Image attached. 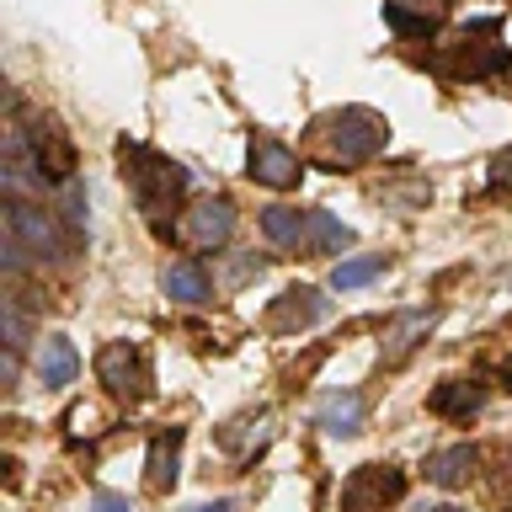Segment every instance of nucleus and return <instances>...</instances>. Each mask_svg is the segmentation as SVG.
Listing matches in <instances>:
<instances>
[{
    "label": "nucleus",
    "mask_w": 512,
    "mask_h": 512,
    "mask_svg": "<svg viewBox=\"0 0 512 512\" xmlns=\"http://www.w3.org/2000/svg\"><path fill=\"white\" fill-rule=\"evenodd\" d=\"M304 246H315L320 256H342L352 246V230L336 214H326V208H310V235H304Z\"/></svg>",
    "instance_id": "2eb2a0df"
},
{
    "label": "nucleus",
    "mask_w": 512,
    "mask_h": 512,
    "mask_svg": "<svg viewBox=\"0 0 512 512\" xmlns=\"http://www.w3.org/2000/svg\"><path fill=\"white\" fill-rule=\"evenodd\" d=\"M496 38H502V27H496V22H464L459 32H448V38L432 48V70L454 75V80H475V75L502 70L507 48Z\"/></svg>",
    "instance_id": "7ed1b4c3"
},
{
    "label": "nucleus",
    "mask_w": 512,
    "mask_h": 512,
    "mask_svg": "<svg viewBox=\"0 0 512 512\" xmlns=\"http://www.w3.org/2000/svg\"><path fill=\"white\" fill-rule=\"evenodd\" d=\"M91 512H134V507H128V496H118V491H96Z\"/></svg>",
    "instance_id": "5701e85b"
},
{
    "label": "nucleus",
    "mask_w": 512,
    "mask_h": 512,
    "mask_svg": "<svg viewBox=\"0 0 512 512\" xmlns=\"http://www.w3.org/2000/svg\"><path fill=\"white\" fill-rule=\"evenodd\" d=\"M235 230V208L230 198H198L192 203V214L182 219V235H187V246H198V251H214L224 246Z\"/></svg>",
    "instance_id": "6e6552de"
},
{
    "label": "nucleus",
    "mask_w": 512,
    "mask_h": 512,
    "mask_svg": "<svg viewBox=\"0 0 512 512\" xmlns=\"http://www.w3.org/2000/svg\"><path fill=\"white\" fill-rule=\"evenodd\" d=\"M176 448H182V427L160 432V438L150 443V486L155 491H171L176 486Z\"/></svg>",
    "instance_id": "a211bd4d"
},
{
    "label": "nucleus",
    "mask_w": 512,
    "mask_h": 512,
    "mask_svg": "<svg viewBox=\"0 0 512 512\" xmlns=\"http://www.w3.org/2000/svg\"><path fill=\"white\" fill-rule=\"evenodd\" d=\"M187 512H235L230 502H198V507H187Z\"/></svg>",
    "instance_id": "393cba45"
},
{
    "label": "nucleus",
    "mask_w": 512,
    "mask_h": 512,
    "mask_svg": "<svg viewBox=\"0 0 512 512\" xmlns=\"http://www.w3.org/2000/svg\"><path fill=\"white\" fill-rule=\"evenodd\" d=\"M80 214H86V198H80V187L70 182V187H64V219L80 224Z\"/></svg>",
    "instance_id": "b1692460"
},
{
    "label": "nucleus",
    "mask_w": 512,
    "mask_h": 512,
    "mask_svg": "<svg viewBox=\"0 0 512 512\" xmlns=\"http://www.w3.org/2000/svg\"><path fill=\"white\" fill-rule=\"evenodd\" d=\"M480 400H486V390H480V384L454 379V384H438L432 411H443V416H470V411H480Z\"/></svg>",
    "instance_id": "6ab92c4d"
},
{
    "label": "nucleus",
    "mask_w": 512,
    "mask_h": 512,
    "mask_svg": "<svg viewBox=\"0 0 512 512\" xmlns=\"http://www.w3.org/2000/svg\"><path fill=\"white\" fill-rule=\"evenodd\" d=\"M448 11V0H384V16H390L395 32H427L438 27Z\"/></svg>",
    "instance_id": "9b49d317"
},
{
    "label": "nucleus",
    "mask_w": 512,
    "mask_h": 512,
    "mask_svg": "<svg viewBox=\"0 0 512 512\" xmlns=\"http://www.w3.org/2000/svg\"><path fill=\"white\" fill-rule=\"evenodd\" d=\"M6 235L16 240V246H27V256H59L64 251V235L48 208L27 203V198H6Z\"/></svg>",
    "instance_id": "20e7f679"
},
{
    "label": "nucleus",
    "mask_w": 512,
    "mask_h": 512,
    "mask_svg": "<svg viewBox=\"0 0 512 512\" xmlns=\"http://www.w3.org/2000/svg\"><path fill=\"white\" fill-rule=\"evenodd\" d=\"M427 326H432V315H406V320H400V326L384 336V342H390V358H400V352L411 347V336H416V331H427Z\"/></svg>",
    "instance_id": "412c9836"
},
{
    "label": "nucleus",
    "mask_w": 512,
    "mask_h": 512,
    "mask_svg": "<svg viewBox=\"0 0 512 512\" xmlns=\"http://www.w3.org/2000/svg\"><path fill=\"white\" fill-rule=\"evenodd\" d=\"M160 288H166L176 304H203V299H208V272H203L198 262H176V267H166Z\"/></svg>",
    "instance_id": "dca6fc26"
},
{
    "label": "nucleus",
    "mask_w": 512,
    "mask_h": 512,
    "mask_svg": "<svg viewBox=\"0 0 512 512\" xmlns=\"http://www.w3.org/2000/svg\"><path fill=\"white\" fill-rule=\"evenodd\" d=\"M27 134V150L32 160H38V171L48 176V182H64L70 187V171H75V150H70V139H64V128L54 118H38L32 128H22Z\"/></svg>",
    "instance_id": "0eeeda50"
},
{
    "label": "nucleus",
    "mask_w": 512,
    "mask_h": 512,
    "mask_svg": "<svg viewBox=\"0 0 512 512\" xmlns=\"http://www.w3.org/2000/svg\"><path fill=\"white\" fill-rule=\"evenodd\" d=\"M118 160H123V176H128V192H134L139 214L166 230V219L182 208V192H187V171L176 160L144 150V144H118Z\"/></svg>",
    "instance_id": "f03ea898"
},
{
    "label": "nucleus",
    "mask_w": 512,
    "mask_h": 512,
    "mask_svg": "<svg viewBox=\"0 0 512 512\" xmlns=\"http://www.w3.org/2000/svg\"><path fill=\"white\" fill-rule=\"evenodd\" d=\"M320 315H326V299H320L315 288H288L283 304L272 310V326H278V331H288V326H310V320H320Z\"/></svg>",
    "instance_id": "f8f14e48"
},
{
    "label": "nucleus",
    "mask_w": 512,
    "mask_h": 512,
    "mask_svg": "<svg viewBox=\"0 0 512 512\" xmlns=\"http://www.w3.org/2000/svg\"><path fill=\"white\" fill-rule=\"evenodd\" d=\"M262 235L272 240V246H299V240L310 235V214L272 203V208H262Z\"/></svg>",
    "instance_id": "4468645a"
},
{
    "label": "nucleus",
    "mask_w": 512,
    "mask_h": 512,
    "mask_svg": "<svg viewBox=\"0 0 512 512\" xmlns=\"http://www.w3.org/2000/svg\"><path fill=\"white\" fill-rule=\"evenodd\" d=\"M379 272H384L379 256H352V262H336V272H331V288H363V283H374Z\"/></svg>",
    "instance_id": "aec40b11"
},
{
    "label": "nucleus",
    "mask_w": 512,
    "mask_h": 512,
    "mask_svg": "<svg viewBox=\"0 0 512 512\" xmlns=\"http://www.w3.org/2000/svg\"><path fill=\"white\" fill-rule=\"evenodd\" d=\"M470 470H475V448L470 443H454V448H443V454L427 459V480H432V486H464Z\"/></svg>",
    "instance_id": "ddd939ff"
},
{
    "label": "nucleus",
    "mask_w": 512,
    "mask_h": 512,
    "mask_svg": "<svg viewBox=\"0 0 512 512\" xmlns=\"http://www.w3.org/2000/svg\"><path fill=\"white\" fill-rule=\"evenodd\" d=\"M491 187L496 192H512V150H502L491 160Z\"/></svg>",
    "instance_id": "4be33fe9"
},
{
    "label": "nucleus",
    "mask_w": 512,
    "mask_h": 512,
    "mask_svg": "<svg viewBox=\"0 0 512 512\" xmlns=\"http://www.w3.org/2000/svg\"><path fill=\"white\" fill-rule=\"evenodd\" d=\"M390 139V123L368 107H342L315 118L310 128V155L320 166H358V160H374Z\"/></svg>",
    "instance_id": "f257e3e1"
},
{
    "label": "nucleus",
    "mask_w": 512,
    "mask_h": 512,
    "mask_svg": "<svg viewBox=\"0 0 512 512\" xmlns=\"http://www.w3.org/2000/svg\"><path fill=\"white\" fill-rule=\"evenodd\" d=\"M96 374H102V384L112 395H123V400H144V395H150V358H144L139 347H128V342L102 347Z\"/></svg>",
    "instance_id": "39448f33"
},
{
    "label": "nucleus",
    "mask_w": 512,
    "mask_h": 512,
    "mask_svg": "<svg viewBox=\"0 0 512 512\" xmlns=\"http://www.w3.org/2000/svg\"><path fill=\"white\" fill-rule=\"evenodd\" d=\"M251 176L262 187H299V155L288 150V144H278V139H256L251 144Z\"/></svg>",
    "instance_id": "1a4fd4ad"
},
{
    "label": "nucleus",
    "mask_w": 512,
    "mask_h": 512,
    "mask_svg": "<svg viewBox=\"0 0 512 512\" xmlns=\"http://www.w3.org/2000/svg\"><path fill=\"white\" fill-rule=\"evenodd\" d=\"M315 422L326 427L331 438H352V432L363 427V400H358V395H331L326 406H320Z\"/></svg>",
    "instance_id": "f3484780"
},
{
    "label": "nucleus",
    "mask_w": 512,
    "mask_h": 512,
    "mask_svg": "<svg viewBox=\"0 0 512 512\" xmlns=\"http://www.w3.org/2000/svg\"><path fill=\"white\" fill-rule=\"evenodd\" d=\"M432 512H459V507H432Z\"/></svg>",
    "instance_id": "a878e982"
},
{
    "label": "nucleus",
    "mask_w": 512,
    "mask_h": 512,
    "mask_svg": "<svg viewBox=\"0 0 512 512\" xmlns=\"http://www.w3.org/2000/svg\"><path fill=\"white\" fill-rule=\"evenodd\" d=\"M38 374L48 390H64V384H75L80 374V352L70 347V336H48V342L38 347Z\"/></svg>",
    "instance_id": "9d476101"
},
{
    "label": "nucleus",
    "mask_w": 512,
    "mask_h": 512,
    "mask_svg": "<svg viewBox=\"0 0 512 512\" xmlns=\"http://www.w3.org/2000/svg\"><path fill=\"white\" fill-rule=\"evenodd\" d=\"M400 491H406V480H400L395 464H363V470L347 480L342 507L347 512H384L390 502H400Z\"/></svg>",
    "instance_id": "423d86ee"
}]
</instances>
